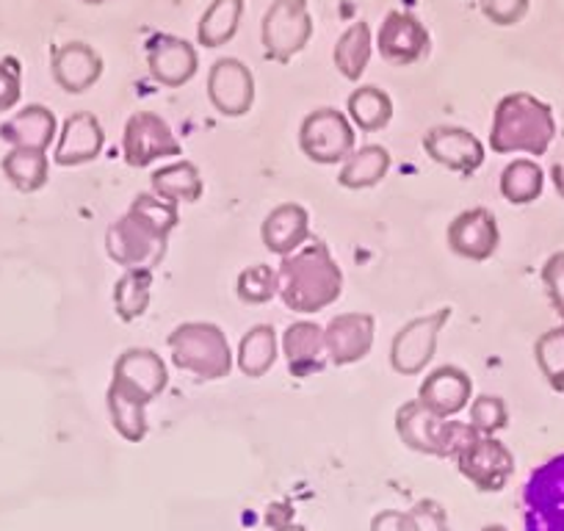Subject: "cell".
Wrapping results in <instances>:
<instances>
[{"mask_svg":"<svg viewBox=\"0 0 564 531\" xmlns=\"http://www.w3.org/2000/svg\"><path fill=\"white\" fill-rule=\"evenodd\" d=\"M481 531H509L507 525H487V529H481Z\"/></svg>","mask_w":564,"mask_h":531,"instance_id":"obj_45","label":"cell"},{"mask_svg":"<svg viewBox=\"0 0 564 531\" xmlns=\"http://www.w3.org/2000/svg\"><path fill=\"white\" fill-rule=\"evenodd\" d=\"M371 531H421V529H417V520L412 512H393V509H388V512H379L377 518H373Z\"/></svg>","mask_w":564,"mask_h":531,"instance_id":"obj_42","label":"cell"},{"mask_svg":"<svg viewBox=\"0 0 564 531\" xmlns=\"http://www.w3.org/2000/svg\"><path fill=\"white\" fill-rule=\"evenodd\" d=\"M377 322L371 313H340L327 324V351L335 366H355L371 351Z\"/></svg>","mask_w":564,"mask_h":531,"instance_id":"obj_19","label":"cell"},{"mask_svg":"<svg viewBox=\"0 0 564 531\" xmlns=\"http://www.w3.org/2000/svg\"><path fill=\"white\" fill-rule=\"evenodd\" d=\"M470 426L481 435L496 437L498 432L509 426V408L501 395H479L474 404H470Z\"/></svg>","mask_w":564,"mask_h":531,"instance_id":"obj_37","label":"cell"},{"mask_svg":"<svg viewBox=\"0 0 564 531\" xmlns=\"http://www.w3.org/2000/svg\"><path fill=\"white\" fill-rule=\"evenodd\" d=\"M280 291L276 283V269L265 263H254L249 269H243L236 280V294L238 300L247 302V305H265L271 302Z\"/></svg>","mask_w":564,"mask_h":531,"instance_id":"obj_36","label":"cell"},{"mask_svg":"<svg viewBox=\"0 0 564 531\" xmlns=\"http://www.w3.org/2000/svg\"><path fill=\"white\" fill-rule=\"evenodd\" d=\"M459 474L481 492H498L509 485L514 474V457L498 437L481 435L470 424L454 421L448 457Z\"/></svg>","mask_w":564,"mask_h":531,"instance_id":"obj_4","label":"cell"},{"mask_svg":"<svg viewBox=\"0 0 564 531\" xmlns=\"http://www.w3.org/2000/svg\"><path fill=\"white\" fill-rule=\"evenodd\" d=\"M542 283L553 311L564 318V252H553L542 266Z\"/></svg>","mask_w":564,"mask_h":531,"instance_id":"obj_40","label":"cell"},{"mask_svg":"<svg viewBox=\"0 0 564 531\" xmlns=\"http://www.w3.org/2000/svg\"><path fill=\"white\" fill-rule=\"evenodd\" d=\"M47 170H51L47 155L40 153V150L12 148V153L3 159V175H7V181L23 194H34L40 192V188H45Z\"/></svg>","mask_w":564,"mask_h":531,"instance_id":"obj_34","label":"cell"},{"mask_svg":"<svg viewBox=\"0 0 564 531\" xmlns=\"http://www.w3.org/2000/svg\"><path fill=\"white\" fill-rule=\"evenodd\" d=\"M199 56L192 42L181 36L155 34L148 42V69L153 80H159L166 89H181L197 75Z\"/></svg>","mask_w":564,"mask_h":531,"instance_id":"obj_18","label":"cell"},{"mask_svg":"<svg viewBox=\"0 0 564 531\" xmlns=\"http://www.w3.org/2000/svg\"><path fill=\"white\" fill-rule=\"evenodd\" d=\"M470 399H474V382L459 366H437L417 390V402L437 419H457Z\"/></svg>","mask_w":564,"mask_h":531,"instance_id":"obj_17","label":"cell"},{"mask_svg":"<svg viewBox=\"0 0 564 531\" xmlns=\"http://www.w3.org/2000/svg\"><path fill=\"white\" fill-rule=\"evenodd\" d=\"M111 384L128 390V393L139 395L148 404H153L170 384V368H166L164 357L153 349H124L113 362Z\"/></svg>","mask_w":564,"mask_h":531,"instance_id":"obj_13","label":"cell"},{"mask_svg":"<svg viewBox=\"0 0 564 531\" xmlns=\"http://www.w3.org/2000/svg\"><path fill=\"white\" fill-rule=\"evenodd\" d=\"M155 197L166 199V203H199L203 199V172L192 161H175V164H166L161 170L153 172V181H150Z\"/></svg>","mask_w":564,"mask_h":531,"instance_id":"obj_25","label":"cell"},{"mask_svg":"<svg viewBox=\"0 0 564 531\" xmlns=\"http://www.w3.org/2000/svg\"><path fill=\"white\" fill-rule=\"evenodd\" d=\"M479 9L492 25H518L529 12V0H479Z\"/></svg>","mask_w":564,"mask_h":531,"instance_id":"obj_39","label":"cell"},{"mask_svg":"<svg viewBox=\"0 0 564 531\" xmlns=\"http://www.w3.org/2000/svg\"><path fill=\"white\" fill-rule=\"evenodd\" d=\"M551 181H553V188H556L558 197L564 199V159L556 161V164L551 166Z\"/></svg>","mask_w":564,"mask_h":531,"instance_id":"obj_43","label":"cell"},{"mask_svg":"<svg viewBox=\"0 0 564 531\" xmlns=\"http://www.w3.org/2000/svg\"><path fill=\"white\" fill-rule=\"evenodd\" d=\"M80 3H86V7H102L108 0H80Z\"/></svg>","mask_w":564,"mask_h":531,"instance_id":"obj_44","label":"cell"},{"mask_svg":"<svg viewBox=\"0 0 564 531\" xmlns=\"http://www.w3.org/2000/svg\"><path fill=\"white\" fill-rule=\"evenodd\" d=\"M410 512L415 514L417 529L421 531H448L446 512H443V507L437 501H430V498H426V501H417Z\"/></svg>","mask_w":564,"mask_h":531,"instance_id":"obj_41","label":"cell"},{"mask_svg":"<svg viewBox=\"0 0 564 531\" xmlns=\"http://www.w3.org/2000/svg\"><path fill=\"white\" fill-rule=\"evenodd\" d=\"M276 351H280L276 329L271 324H254L238 344V371L249 379L265 377L274 368Z\"/></svg>","mask_w":564,"mask_h":531,"instance_id":"obj_27","label":"cell"},{"mask_svg":"<svg viewBox=\"0 0 564 531\" xmlns=\"http://www.w3.org/2000/svg\"><path fill=\"white\" fill-rule=\"evenodd\" d=\"M448 318H452V307H441V311L406 322L395 333L393 344H390V366H393V371L401 373V377H415V373L430 366L437 349V338H441Z\"/></svg>","mask_w":564,"mask_h":531,"instance_id":"obj_10","label":"cell"},{"mask_svg":"<svg viewBox=\"0 0 564 531\" xmlns=\"http://www.w3.org/2000/svg\"><path fill=\"white\" fill-rule=\"evenodd\" d=\"M313 18L307 0H271L260 23V45L271 62H291L311 45Z\"/></svg>","mask_w":564,"mask_h":531,"instance_id":"obj_7","label":"cell"},{"mask_svg":"<svg viewBox=\"0 0 564 531\" xmlns=\"http://www.w3.org/2000/svg\"><path fill=\"white\" fill-rule=\"evenodd\" d=\"M172 362L199 382L225 379L236 366L225 329L210 322H186L166 338Z\"/></svg>","mask_w":564,"mask_h":531,"instance_id":"obj_5","label":"cell"},{"mask_svg":"<svg viewBox=\"0 0 564 531\" xmlns=\"http://www.w3.org/2000/svg\"><path fill=\"white\" fill-rule=\"evenodd\" d=\"M177 227V205L144 192L130 203V208L111 221L106 232V252L117 266L150 269L161 266L170 247V236Z\"/></svg>","mask_w":564,"mask_h":531,"instance_id":"obj_1","label":"cell"},{"mask_svg":"<svg viewBox=\"0 0 564 531\" xmlns=\"http://www.w3.org/2000/svg\"><path fill=\"white\" fill-rule=\"evenodd\" d=\"M58 133V119L56 113L47 106H25L23 111L14 113L12 119L0 124V139L9 142L12 148L20 150H40V153H47V148L53 144Z\"/></svg>","mask_w":564,"mask_h":531,"instance_id":"obj_23","label":"cell"},{"mask_svg":"<svg viewBox=\"0 0 564 531\" xmlns=\"http://www.w3.org/2000/svg\"><path fill=\"white\" fill-rule=\"evenodd\" d=\"M282 355L289 362L291 377L311 379L324 371L329 360L327 335L316 322H294L282 333Z\"/></svg>","mask_w":564,"mask_h":531,"instance_id":"obj_20","label":"cell"},{"mask_svg":"<svg viewBox=\"0 0 564 531\" xmlns=\"http://www.w3.org/2000/svg\"><path fill=\"white\" fill-rule=\"evenodd\" d=\"M498 188L509 205H531L545 192V172L536 161L514 159L512 164L503 166Z\"/></svg>","mask_w":564,"mask_h":531,"instance_id":"obj_32","label":"cell"},{"mask_svg":"<svg viewBox=\"0 0 564 531\" xmlns=\"http://www.w3.org/2000/svg\"><path fill=\"white\" fill-rule=\"evenodd\" d=\"M181 142L175 130L164 117L153 111H135L128 117L122 130V153L124 164L133 170H148L150 164L161 159H175L181 155Z\"/></svg>","mask_w":564,"mask_h":531,"instance_id":"obj_9","label":"cell"},{"mask_svg":"<svg viewBox=\"0 0 564 531\" xmlns=\"http://www.w3.org/2000/svg\"><path fill=\"white\" fill-rule=\"evenodd\" d=\"M534 360L553 390L564 393V329L553 327L534 344Z\"/></svg>","mask_w":564,"mask_h":531,"instance_id":"obj_35","label":"cell"},{"mask_svg":"<svg viewBox=\"0 0 564 531\" xmlns=\"http://www.w3.org/2000/svg\"><path fill=\"white\" fill-rule=\"evenodd\" d=\"M371 53H373L371 25H368L366 20H357V23H351L349 29L340 34L338 45H335V53H333V62L346 80H360L362 75H366L368 64H371Z\"/></svg>","mask_w":564,"mask_h":531,"instance_id":"obj_28","label":"cell"},{"mask_svg":"<svg viewBox=\"0 0 564 531\" xmlns=\"http://www.w3.org/2000/svg\"><path fill=\"white\" fill-rule=\"evenodd\" d=\"M260 236L269 252L289 258L311 238V214L296 203H282L265 216Z\"/></svg>","mask_w":564,"mask_h":531,"instance_id":"obj_24","label":"cell"},{"mask_svg":"<svg viewBox=\"0 0 564 531\" xmlns=\"http://www.w3.org/2000/svg\"><path fill=\"white\" fill-rule=\"evenodd\" d=\"M562 329H564V318H562Z\"/></svg>","mask_w":564,"mask_h":531,"instance_id":"obj_46","label":"cell"},{"mask_svg":"<svg viewBox=\"0 0 564 531\" xmlns=\"http://www.w3.org/2000/svg\"><path fill=\"white\" fill-rule=\"evenodd\" d=\"M553 139H556V119L551 106L540 97L529 91H512L498 100L490 130V148L498 155H545Z\"/></svg>","mask_w":564,"mask_h":531,"instance_id":"obj_3","label":"cell"},{"mask_svg":"<svg viewBox=\"0 0 564 531\" xmlns=\"http://www.w3.org/2000/svg\"><path fill=\"white\" fill-rule=\"evenodd\" d=\"M106 404H108V415H111V424L117 430L119 437H124L128 443H141L148 437L150 432V421H148V408L150 404L139 395L128 393V390L117 388V384L108 382L106 390Z\"/></svg>","mask_w":564,"mask_h":531,"instance_id":"obj_26","label":"cell"},{"mask_svg":"<svg viewBox=\"0 0 564 531\" xmlns=\"http://www.w3.org/2000/svg\"><path fill=\"white\" fill-rule=\"evenodd\" d=\"M276 283L280 291L276 296L291 313H311L324 311L335 305L344 294V272H340L338 260L327 249V243L307 238L294 254L282 258L276 269Z\"/></svg>","mask_w":564,"mask_h":531,"instance_id":"obj_2","label":"cell"},{"mask_svg":"<svg viewBox=\"0 0 564 531\" xmlns=\"http://www.w3.org/2000/svg\"><path fill=\"white\" fill-rule=\"evenodd\" d=\"M423 150L435 164L457 172L459 177L476 175V170L485 164V144L468 128H457V124H437L426 130Z\"/></svg>","mask_w":564,"mask_h":531,"instance_id":"obj_12","label":"cell"},{"mask_svg":"<svg viewBox=\"0 0 564 531\" xmlns=\"http://www.w3.org/2000/svg\"><path fill=\"white\" fill-rule=\"evenodd\" d=\"M430 31L415 14L410 12H388L377 34L379 56L393 67H410L426 58L430 53Z\"/></svg>","mask_w":564,"mask_h":531,"instance_id":"obj_11","label":"cell"},{"mask_svg":"<svg viewBox=\"0 0 564 531\" xmlns=\"http://www.w3.org/2000/svg\"><path fill=\"white\" fill-rule=\"evenodd\" d=\"M395 432H399L401 443L412 452L446 459L448 446H452L454 421L437 419L415 399V402H406L395 410Z\"/></svg>","mask_w":564,"mask_h":531,"instance_id":"obj_14","label":"cell"},{"mask_svg":"<svg viewBox=\"0 0 564 531\" xmlns=\"http://www.w3.org/2000/svg\"><path fill=\"white\" fill-rule=\"evenodd\" d=\"M346 117L362 130V133H377L384 130L393 119V100L388 97V91L379 89V86H360L349 95L346 100Z\"/></svg>","mask_w":564,"mask_h":531,"instance_id":"obj_31","label":"cell"},{"mask_svg":"<svg viewBox=\"0 0 564 531\" xmlns=\"http://www.w3.org/2000/svg\"><path fill=\"white\" fill-rule=\"evenodd\" d=\"M102 150V128L95 113L78 111L64 119L62 137L56 142V161L58 166H80L89 164L100 155Z\"/></svg>","mask_w":564,"mask_h":531,"instance_id":"obj_22","label":"cell"},{"mask_svg":"<svg viewBox=\"0 0 564 531\" xmlns=\"http://www.w3.org/2000/svg\"><path fill=\"white\" fill-rule=\"evenodd\" d=\"M51 69L53 80L67 95H84L102 78V58L86 42H67L62 47H53Z\"/></svg>","mask_w":564,"mask_h":531,"instance_id":"obj_21","label":"cell"},{"mask_svg":"<svg viewBox=\"0 0 564 531\" xmlns=\"http://www.w3.org/2000/svg\"><path fill=\"white\" fill-rule=\"evenodd\" d=\"M525 531H564V452L531 470L523 487Z\"/></svg>","mask_w":564,"mask_h":531,"instance_id":"obj_6","label":"cell"},{"mask_svg":"<svg viewBox=\"0 0 564 531\" xmlns=\"http://www.w3.org/2000/svg\"><path fill=\"white\" fill-rule=\"evenodd\" d=\"M300 148L313 164H344L355 153V128L338 108H316L302 119Z\"/></svg>","mask_w":564,"mask_h":531,"instance_id":"obj_8","label":"cell"},{"mask_svg":"<svg viewBox=\"0 0 564 531\" xmlns=\"http://www.w3.org/2000/svg\"><path fill=\"white\" fill-rule=\"evenodd\" d=\"M208 100L221 117H243L254 102V75L238 58H219L208 73Z\"/></svg>","mask_w":564,"mask_h":531,"instance_id":"obj_16","label":"cell"},{"mask_svg":"<svg viewBox=\"0 0 564 531\" xmlns=\"http://www.w3.org/2000/svg\"><path fill=\"white\" fill-rule=\"evenodd\" d=\"M23 97V64L14 56L0 58V111H12Z\"/></svg>","mask_w":564,"mask_h":531,"instance_id":"obj_38","label":"cell"},{"mask_svg":"<svg viewBox=\"0 0 564 531\" xmlns=\"http://www.w3.org/2000/svg\"><path fill=\"white\" fill-rule=\"evenodd\" d=\"M150 300H153V272L150 269H128L113 285V311L128 324L148 313Z\"/></svg>","mask_w":564,"mask_h":531,"instance_id":"obj_33","label":"cell"},{"mask_svg":"<svg viewBox=\"0 0 564 531\" xmlns=\"http://www.w3.org/2000/svg\"><path fill=\"white\" fill-rule=\"evenodd\" d=\"M390 170V155L382 144H366V148L355 150L349 159L344 161L338 172V183L351 192H360V188H371L388 175Z\"/></svg>","mask_w":564,"mask_h":531,"instance_id":"obj_29","label":"cell"},{"mask_svg":"<svg viewBox=\"0 0 564 531\" xmlns=\"http://www.w3.org/2000/svg\"><path fill=\"white\" fill-rule=\"evenodd\" d=\"M498 243L501 227L490 208H468L448 225V249L463 260H490L498 252Z\"/></svg>","mask_w":564,"mask_h":531,"instance_id":"obj_15","label":"cell"},{"mask_svg":"<svg viewBox=\"0 0 564 531\" xmlns=\"http://www.w3.org/2000/svg\"><path fill=\"white\" fill-rule=\"evenodd\" d=\"M243 18V0H210V7L199 18L197 45L221 47L238 34Z\"/></svg>","mask_w":564,"mask_h":531,"instance_id":"obj_30","label":"cell"}]
</instances>
